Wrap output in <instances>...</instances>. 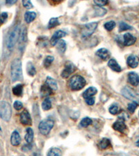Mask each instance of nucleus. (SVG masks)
<instances>
[{
  "label": "nucleus",
  "instance_id": "31",
  "mask_svg": "<svg viewBox=\"0 0 139 156\" xmlns=\"http://www.w3.org/2000/svg\"><path fill=\"white\" fill-rule=\"evenodd\" d=\"M60 24V22L59 21V19L57 17H52L51 18L50 22L48 23V28H52L56 27Z\"/></svg>",
  "mask_w": 139,
  "mask_h": 156
},
{
  "label": "nucleus",
  "instance_id": "28",
  "mask_svg": "<svg viewBox=\"0 0 139 156\" xmlns=\"http://www.w3.org/2000/svg\"><path fill=\"white\" fill-rule=\"evenodd\" d=\"M107 13V11L105 9L102 7H97L95 8V16H98V17H101V16H104L106 15Z\"/></svg>",
  "mask_w": 139,
  "mask_h": 156
},
{
  "label": "nucleus",
  "instance_id": "6",
  "mask_svg": "<svg viewBox=\"0 0 139 156\" xmlns=\"http://www.w3.org/2000/svg\"><path fill=\"white\" fill-rule=\"evenodd\" d=\"M97 27V22H90L86 24L81 29V38L83 39L89 38L95 31Z\"/></svg>",
  "mask_w": 139,
  "mask_h": 156
},
{
  "label": "nucleus",
  "instance_id": "11",
  "mask_svg": "<svg viewBox=\"0 0 139 156\" xmlns=\"http://www.w3.org/2000/svg\"><path fill=\"white\" fill-rule=\"evenodd\" d=\"M123 40L124 46H131L136 42V38L129 33H127L124 35Z\"/></svg>",
  "mask_w": 139,
  "mask_h": 156
},
{
  "label": "nucleus",
  "instance_id": "8",
  "mask_svg": "<svg viewBox=\"0 0 139 156\" xmlns=\"http://www.w3.org/2000/svg\"><path fill=\"white\" fill-rule=\"evenodd\" d=\"M75 70V66L72 63H67L65 65V68L61 73V77L63 78H68L71 74L73 73Z\"/></svg>",
  "mask_w": 139,
  "mask_h": 156
},
{
  "label": "nucleus",
  "instance_id": "32",
  "mask_svg": "<svg viewBox=\"0 0 139 156\" xmlns=\"http://www.w3.org/2000/svg\"><path fill=\"white\" fill-rule=\"evenodd\" d=\"M54 57L52 56H48L44 60V66L48 68V67H49L51 65H52V63L53 61H54Z\"/></svg>",
  "mask_w": 139,
  "mask_h": 156
},
{
  "label": "nucleus",
  "instance_id": "12",
  "mask_svg": "<svg viewBox=\"0 0 139 156\" xmlns=\"http://www.w3.org/2000/svg\"><path fill=\"white\" fill-rule=\"evenodd\" d=\"M96 56L99 57L102 60L107 61L110 57V52L109 50L105 48H101L96 51Z\"/></svg>",
  "mask_w": 139,
  "mask_h": 156
},
{
  "label": "nucleus",
  "instance_id": "46",
  "mask_svg": "<svg viewBox=\"0 0 139 156\" xmlns=\"http://www.w3.org/2000/svg\"><path fill=\"white\" fill-rule=\"evenodd\" d=\"M138 114H139V113H138Z\"/></svg>",
  "mask_w": 139,
  "mask_h": 156
},
{
  "label": "nucleus",
  "instance_id": "27",
  "mask_svg": "<svg viewBox=\"0 0 139 156\" xmlns=\"http://www.w3.org/2000/svg\"><path fill=\"white\" fill-rule=\"evenodd\" d=\"M110 146H111V142L109 139L107 138L102 139V140L99 143V147L101 149H106L109 148Z\"/></svg>",
  "mask_w": 139,
  "mask_h": 156
},
{
  "label": "nucleus",
  "instance_id": "24",
  "mask_svg": "<svg viewBox=\"0 0 139 156\" xmlns=\"http://www.w3.org/2000/svg\"><path fill=\"white\" fill-rule=\"evenodd\" d=\"M52 93V90H51L50 88L46 85V84H45L44 85L42 86L41 90H40V94H41L42 97L50 96Z\"/></svg>",
  "mask_w": 139,
  "mask_h": 156
},
{
  "label": "nucleus",
  "instance_id": "1",
  "mask_svg": "<svg viewBox=\"0 0 139 156\" xmlns=\"http://www.w3.org/2000/svg\"><path fill=\"white\" fill-rule=\"evenodd\" d=\"M20 31L21 30H20V26L17 24L12 28L11 32L8 35L7 42H6V46H7V48L9 51H13L15 44L17 43L18 40H19Z\"/></svg>",
  "mask_w": 139,
  "mask_h": 156
},
{
  "label": "nucleus",
  "instance_id": "37",
  "mask_svg": "<svg viewBox=\"0 0 139 156\" xmlns=\"http://www.w3.org/2000/svg\"><path fill=\"white\" fill-rule=\"evenodd\" d=\"M109 112L112 114H116L119 112V108L117 105H112L109 108Z\"/></svg>",
  "mask_w": 139,
  "mask_h": 156
},
{
  "label": "nucleus",
  "instance_id": "2",
  "mask_svg": "<svg viewBox=\"0 0 139 156\" xmlns=\"http://www.w3.org/2000/svg\"><path fill=\"white\" fill-rule=\"evenodd\" d=\"M11 80L13 82L21 81L23 79L22 69V62L20 59L16 58L11 63Z\"/></svg>",
  "mask_w": 139,
  "mask_h": 156
},
{
  "label": "nucleus",
  "instance_id": "26",
  "mask_svg": "<svg viewBox=\"0 0 139 156\" xmlns=\"http://www.w3.org/2000/svg\"><path fill=\"white\" fill-rule=\"evenodd\" d=\"M23 92V85L22 84H18L13 88V93L14 95L20 96L22 94Z\"/></svg>",
  "mask_w": 139,
  "mask_h": 156
},
{
  "label": "nucleus",
  "instance_id": "21",
  "mask_svg": "<svg viewBox=\"0 0 139 156\" xmlns=\"http://www.w3.org/2000/svg\"><path fill=\"white\" fill-rule=\"evenodd\" d=\"M20 48L21 47H24V44L26 41V28H24L23 29L20 31Z\"/></svg>",
  "mask_w": 139,
  "mask_h": 156
},
{
  "label": "nucleus",
  "instance_id": "10",
  "mask_svg": "<svg viewBox=\"0 0 139 156\" xmlns=\"http://www.w3.org/2000/svg\"><path fill=\"white\" fill-rule=\"evenodd\" d=\"M66 36V33L65 31H63L62 30H58L56 31V32L54 33V35H53L52 38L50 40V43L52 46H54L56 45L57 42H59V39L63 38Z\"/></svg>",
  "mask_w": 139,
  "mask_h": 156
},
{
  "label": "nucleus",
  "instance_id": "42",
  "mask_svg": "<svg viewBox=\"0 0 139 156\" xmlns=\"http://www.w3.org/2000/svg\"><path fill=\"white\" fill-rule=\"evenodd\" d=\"M95 98L94 97H90V98H88L86 99V104L88 105L89 106H93L94 104H95Z\"/></svg>",
  "mask_w": 139,
  "mask_h": 156
},
{
  "label": "nucleus",
  "instance_id": "33",
  "mask_svg": "<svg viewBox=\"0 0 139 156\" xmlns=\"http://www.w3.org/2000/svg\"><path fill=\"white\" fill-rule=\"evenodd\" d=\"M92 123H93V121L91 118L89 117H85L83 118L82 120L81 121V123H80V125L82 127H87L91 125Z\"/></svg>",
  "mask_w": 139,
  "mask_h": 156
},
{
  "label": "nucleus",
  "instance_id": "35",
  "mask_svg": "<svg viewBox=\"0 0 139 156\" xmlns=\"http://www.w3.org/2000/svg\"><path fill=\"white\" fill-rule=\"evenodd\" d=\"M104 26L107 31H111V30H113V28L116 26V22L114 21L107 22L104 24Z\"/></svg>",
  "mask_w": 139,
  "mask_h": 156
},
{
  "label": "nucleus",
  "instance_id": "29",
  "mask_svg": "<svg viewBox=\"0 0 139 156\" xmlns=\"http://www.w3.org/2000/svg\"><path fill=\"white\" fill-rule=\"evenodd\" d=\"M48 156H62V152L58 148H52L49 151Z\"/></svg>",
  "mask_w": 139,
  "mask_h": 156
},
{
  "label": "nucleus",
  "instance_id": "36",
  "mask_svg": "<svg viewBox=\"0 0 139 156\" xmlns=\"http://www.w3.org/2000/svg\"><path fill=\"white\" fill-rule=\"evenodd\" d=\"M137 106H138V104H137L136 101H133L132 103H130V104H129V105L127 106V109L130 112L133 113V112H134L135 110L136 109Z\"/></svg>",
  "mask_w": 139,
  "mask_h": 156
},
{
  "label": "nucleus",
  "instance_id": "14",
  "mask_svg": "<svg viewBox=\"0 0 139 156\" xmlns=\"http://www.w3.org/2000/svg\"><path fill=\"white\" fill-rule=\"evenodd\" d=\"M127 63L128 66L130 67L131 68H136L138 65L139 60L137 56H134V55H131L128 57L127 60Z\"/></svg>",
  "mask_w": 139,
  "mask_h": 156
},
{
  "label": "nucleus",
  "instance_id": "22",
  "mask_svg": "<svg viewBox=\"0 0 139 156\" xmlns=\"http://www.w3.org/2000/svg\"><path fill=\"white\" fill-rule=\"evenodd\" d=\"M34 130H33L32 128H26V135L25 137H24V139H25V141L28 144H30L32 142L33 139H34Z\"/></svg>",
  "mask_w": 139,
  "mask_h": 156
},
{
  "label": "nucleus",
  "instance_id": "18",
  "mask_svg": "<svg viewBox=\"0 0 139 156\" xmlns=\"http://www.w3.org/2000/svg\"><path fill=\"white\" fill-rule=\"evenodd\" d=\"M97 90L95 87H90L88 88L86 90H85L84 92L83 93V98H85L86 99L88 98L93 97L95 94H97Z\"/></svg>",
  "mask_w": 139,
  "mask_h": 156
},
{
  "label": "nucleus",
  "instance_id": "45",
  "mask_svg": "<svg viewBox=\"0 0 139 156\" xmlns=\"http://www.w3.org/2000/svg\"><path fill=\"white\" fill-rule=\"evenodd\" d=\"M1 133H2V130H1V127H0V135L1 134Z\"/></svg>",
  "mask_w": 139,
  "mask_h": 156
},
{
  "label": "nucleus",
  "instance_id": "34",
  "mask_svg": "<svg viewBox=\"0 0 139 156\" xmlns=\"http://www.w3.org/2000/svg\"><path fill=\"white\" fill-rule=\"evenodd\" d=\"M132 26H129L127 23H125V22H120V25H119V31L120 32L132 29Z\"/></svg>",
  "mask_w": 139,
  "mask_h": 156
},
{
  "label": "nucleus",
  "instance_id": "13",
  "mask_svg": "<svg viewBox=\"0 0 139 156\" xmlns=\"http://www.w3.org/2000/svg\"><path fill=\"white\" fill-rule=\"evenodd\" d=\"M128 81L134 86H137L139 84V76L136 72H129L128 74Z\"/></svg>",
  "mask_w": 139,
  "mask_h": 156
},
{
  "label": "nucleus",
  "instance_id": "30",
  "mask_svg": "<svg viewBox=\"0 0 139 156\" xmlns=\"http://www.w3.org/2000/svg\"><path fill=\"white\" fill-rule=\"evenodd\" d=\"M42 108L44 110H49L52 108V101L50 98H47L42 103Z\"/></svg>",
  "mask_w": 139,
  "mask_h": 156
},
{
  "label": "nucleus",
  "instance_id": "15",
  "mask_svg": "<svg viewBox=\"0 0 139 156\" xmlns=\"http://www.w3.org/2000/svg\"><path fill=\"white\" fill-rule=\"evenodd\" d=\"M113 128L114 130L118 131L120 133H124L127 129V126L124 123V121L120 120L114 123L113 125Z\"/></svg>",
  "mask_w": 139,
  "mask_h": 156
},
{
  "label": "nucleus",
  "instance_id": "4",
  "mask_svg": "<svg viewBox=\"0 0 139 156\" xmlns=\"http://www.w3.org/2000/svg\"><path fill=\"white\" fill-rule=\"evenodd\" d=\"M12 114L11 107L9 103L1 101L0 103V117L3 120L9 122Z\"/></svg>",
  "mask_w": 139,
  "mask_h": 156
},
{
  "label": "nucleus",
  "instance_id": "19",
  "mask_svg": "<svg viewBox=\"0 0 139 156\" xmlns=\"http://www.w3.org/2000/svg\"><path fill=\"white\" fill-rule=\"evenodd\" d=\"M45 84L52 90H57V89H58L57 82L55 81L54 79H52V78H51V77L47 78Z\"/></svg>",
  "mask_w": 139,
  "mask_h": 156
},
{
  "label": "nucleus",
  "instance_id": "25",
  "mask_svg": "<svg viewBox=\"0 0 139 156\" xmlns=\"http://www.w3.org/2000/svg\"><path fill=\"white\" fill-rule=\"evenodd\" d=\"M26 71H27L28 74L31 76V77H34V76L36 75V69L32 63L29 62L27 63V65H26Z\"/></svg>",
  "mask_w": 139,
  "mask_h": 156
},
{
  "label": "nucleus",
  "instance_id": "39",
  "mask_svg": "<svg viewBox=\"0 0 139 156\" xmlns=\"http://www.w3.org/2000/svg\"><path fill=\"white\" fill-rule=\"evenodd\" d=\"M13 107L15 110H20L22 108H23V104H22V102L19 101H16L14 102Z\"/></svg>",
  "mask_w": 139,
  "mask_h": 156
},
{
  "label": "nucleus",
  "instance_id": "41",
  "mask_svg": "<svg viewBox=\"0 0 139 156\" xmlns=\"http://www.w3.org/2000/svg\"><path fill=\"white\" fill-rule=\"evenodd\" d=\"M8 17V14L7 13H6V12H4L1 14V15H0V23H4V22H5V20L7 19Z\"/></svg>",
  "mask_w": 139,
  "mask_h": 156
},
{
  "label": "nucleus",
  "instance_id": "40",
  "mask_svg": "<svg viewBox=\"0 0 139 156\" xmlns=\"http://www.w3.org/2000/svg\"><path fill=\"white\" fill-rule=\"evenodd\" d=\"M22 4H23L24 7L27 9H30L34 7H33L32 3L30 1H22Z\"/></svg>",
  "mask_w": 139,
  "mask_h": 156
},
{
  "label": "nucleus",
  "instance_id": "16",
  "mask_svg": "<svg viewBox=\"0 0 139 156\" xmlns=\"http://www.w3.org/2000/svg\"><path fill=\"white\" fill-rule=\"evenodd\" d=\"M11 144L14 146V147H17L21 142V137L18 131L15 130L14 132L12 133L11 137Z\"/></svg>",
  "mask_w": 139,
  "mask_h": 156
},
{
  "label": "nucleus",
  "instance_id": "9",
  "mask_svg": "<svg viewBox=\"0 0 139 156\" xmlns=\"http://www.w3.org/2000/svg\"><path fill=\"white\" fill-rule=\"evenodd\" d=\"M20 122L26 126H30L32 124L31 117L30 114L29 113L27 110H25L22 112L21 114H20Z\"/></svg>",
  "mask_w": 139,
  "mask_h": 156
},
{
  "label": "nucleus",
  "instance_id": "38",
  "mask_svg": "<svg viewBox=\"0 0 139 156\" xmlns=\"http://www.w3.org/2000/svg\"><path fill=\"white\" fill-rule=\"evenodd\" d=\"M94 3H95L97 7H104V6L107 4L108 1L107 0H95V1H94Z\"/></svg>",
  "mask_w": 139,
  "mask_h": 156
},
{
  "label": "nucleus",
  "instance_id": "3",
  "mask_svg": "<svg viewBox=\"0 0 139 156\" xmlns=\"http://www.w3.org/2000/svg\"><path fill=\"white\" fill-rule=\"evenodd\" d=\"M86 80L79 75H75L71 78L69 81V87L72 90H79L86 85Z\"/></svg>",
  "mask_w": 139,
  "mask_h": 156
},
{
  "label": "nucleus",
  "instance_id": "20",
  "mask_svg": "<svg viewBox=\"0 0 139 156\" xmlns=\"http://www.w3.org/2000/svg\"><path fill=\"white\" fill-rule=\"evenodd\" d=\"M36 17V13L33 11H27L24 13V20L26 23H31Z\"/></svg>",
  "mask_w": 139,
  "mask_h": 156
},
{
  "label": "nucleus",
  "instance_id": "17",
  "mask_svg": "<svg viewBox=\"0 0 139 156\" xmlns=\"http://www.w3.org/2000/svg\"><path fill=\"white\" fill-rule=\"evenodd\" d=\"M108 66L111 68L112 70L116 71V72H120L122 71L121 67L120 66L119 64L117 63L115 59H111L108 62Z\"/></svg>",
  "mask_w": 139,
  "mask_h": 156
},
{
  "label": "nucleus",
  "instance_id": "43",
  "mask_svg": "<svg viewBox=\"0 0 139 156\" xmlns=\"http://www.w3.org/2000/svg\"><path fill=\"white\" fill-rule=\"evenodd\" d=\"M16 2H17V1H15V0H8V1H7V4L9 5L14 4H15Z\"/></svg>",
  "mask_w": 139,
  "mask_h": 156
},
{
  "label": "nucleus",
  "instance_id": "5",
  "mask_svg": "<svg viewBox=\"0 0 139 156\" xmlns=\"http://www.w3.org/2000/svg\"><path fill=\"white\" fill-rule=\"evenodd\" d=\"M54 121L50 119H47V120H44L40 122L38 126V129L42 135H48L54 127Z\"/></svg>",
  "mask_w": 139,
  "mask_h": 156
},
{
  "label": "nucleus",
  "instance_id": "44",
  "mask_svg": "<svg viewBox=\"0 0 139 156\" xmlns=\"http://www.w3.org/2000/svg\"><path fill=\"white\" fill-rule=\"evenodd\" d=\"M135 144H136L137 147H139V136L136 138V141H135Z\"/></svg>",
  "mask_w": 139,
  "mask_h": 156
},
{
  "label": "nucleus",
  "instance_id": "23",
  "mask_svg": "<svg viewBox=\"0 0 139 156\" xmlns=\"http://www.w3.org/2000/svg\"><path fill=\"white\" fill-rule=\"evenodd\" d=\"M57 44V49L60 54H64L65 50H66V43L63 40H59Z\"/></svg>",
  "mask_w": 139,
  "mask_h": 156
},
{
  "label": "nucleus",
  "instance_id": "7",
  "mask_svg": "<svg viewBox=\"0 0 139 156\" xmlns=\"http://www.w3.org/2000/svg\"><path fill=\"white\" fill-rule=\"evenodd\" d=\"M121 93L124 97L128 98L129 100H134L137 96V94L134 90H132L129 87H124L122 90Z\"/></svg>",
  "mask_w": 139,
  "mask_h": 156
}]
</instances>
